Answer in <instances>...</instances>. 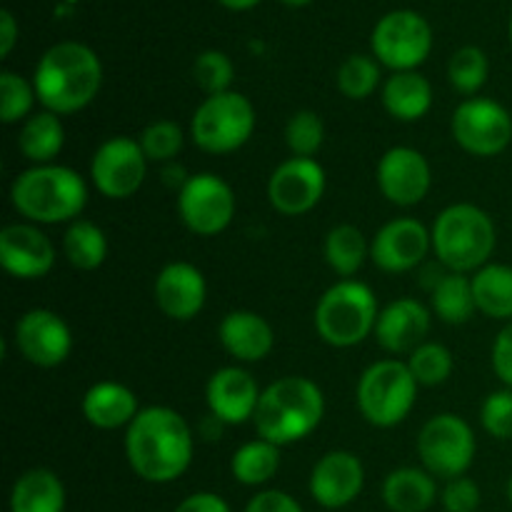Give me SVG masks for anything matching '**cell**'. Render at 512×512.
<instances>
[{
    "mask_svg": "<svg viewBox=\"0 0 512 512\" xmlns=\"http://www.w3.org/2000/svg\"><path fill=\"white\" fill-rule=\"evenodd\" d=\"M125 458L143 483L168 485L188 473L195 435L188 420L168 405H148L125 430Z\"/></svg>",
    "mask_w": 512,
    "mask_h": 512,
    "instance_id": "6da1fadb",
    "label": "cell"
},
{
    "mask_svg": "<svg viewBox=\"0 0 512 512\" xmlns=\"http://www.w3.org/2000/svg\"><path fill=\"white\" fill-rule=\"evenodd\" d=\"M35 93L43 110L75 115L88 108L103 88V63L93 48L78 40H63L43 53L33 73Z\"/></svg>",
    "mask_w": 512,
    "mask_h": 512,
    "instance_id": "7a4b0ae2",
    "label": "cell"
},
{
    "mask_svg": "<svg viewBox=\"0 0 512 512\" xmlns=\"http://www.w3.org/2000/svg\"><path fill=\"white\" fill-rule=\"evenodd\" d=\"M15 213L33 225L73 223L88 205V183L68 165H30L10 185Z\"/></svg>",
    "mask_w": 512,
    "mask_h": 512,
    "instance_id": "3957f363",
    "label": "cell"
},
{
    "mask_svg": "<svg viewBox=\"0 0 512 512\" xmlns=\"http://www.w3.org/2000/svg\"><path fill=\"white\" fill-rule=\"evenodd\" d=\"M325 418V395L305 375H285L263 388L253 425L258 438L278 448L300 443L320 428Z\"/></svg>",
    "mask_w": 512,
    "mask_h": 512,
    "instance_id": "277c9868",
    "label": "cell"
},
{
    "mask_svg": "<svg viewBox=\"0 0 512 512\" xmlns=\"http://www.w3.org/2000/svg\"><path fill=\"white\" fill-rule=\"evenodd\" d=\"M433 253L450 273L473 275L490 263L498 245L493 218L480 205L453 203L430 225Z\"/></svg>",
    "mask_w": 512,
    "mask_h": 512,
    "instance_id": "5b68a950",
    "label": "cell"
},
{
    "mask_svg": "<svg viewBox=\"0 0 512 512\" xmlns=\"http://www.w3.org/2000/svg\"><path fill=\"white\" fill-rule=\"evenodd\" d=\"M378 315V298L368 283L355 278L338 280L315 305V333L330 348L348 350L375 333Z\"/></svg>",
    "mask_w": 512,
    "mask_h": 512,
    "instance_id": "8992f818",
    "label": "cell"
},
{
    "mask_svg": "<svg viewBox=\"0 0 512 512\" xmlns=\"http://www.w3.org/2000/svg\"><path fill=\"white\" fill-rule=\"evenodd\" d=\"M418 380L410 373L408 363L398 358H385L363 370L355 388V403L365 423L388 430L408 420L418 400Z\"/></svg>",
    "mask_w": 512,
    "mask_h": 512,
    "instance_id": "52a82bcc",
    "label": "cell"
},
{
    "mask_svg": "<svg viewBox=\"0 0 512 512\" xmlns=\"http://www.w3.org/2000/svg\"><path fill=\"white\" fill-rule=\"evenodd\" d=\"M255 123V108L243 93L208 95L190 118V140L203 153L228 155L248 145Z\"/></svg>",
    "mask_w": 512,
    "mask_h": 512,
    "instance_id": "ba28073f",
    "label": "cell"
},
{
    "mask_svg": "<svg viewBox=\"0 0 512 512\" xmlns=\"http://www.w3.org/2000/svg\"><path fill=\"white\" fill-rule=\"evenodd\" d=\"M418 455L423 468L440 480H453L468 475L478 438L473 425L455 413H438L418 433Z\"/></svg>",
    "mask_w": 512,
    "mask_h": 512,
    "instance_id": "9c48e42d",
    "label": "cell"
},
{
    "mask_svg": "<svg viewBox=\"0 0 512 512\" xmlns=\"http://www.w3.org/2000/svg\"><path fill=\"white\" fill-rule=\"evenodd\" d=\"M370 45L383 68L393 73L418 70L433 50V28L415 10H393L378 20Z\"/></svg>",
    "mask_w": 512,
    "mask_h": 512,
    "instance_id": "30bf717a",
    "label": "cell"
},
{
    "mask_svg": "<svg viewBox=\"0 0 512 512\" xmlns=\"http://www.w3.org/2000/svg\"><path fill=\"white\" fill-rule=\"evenodd\" d=\"M453 140L475 158H495L512 143V115L493 98H465L450 118Z\"/></svg>",
    "mask_w": 512,
    "mask_h": 512,
    "instance_id": "8fae6325",
    "label": "cell"
},
{
    "mask_svg": "<svg viewBox=\"0 0 512 512\" xmlns=\"http://www.w3.org/2000/svg\"><path fill=\"white\" fill-rule=\"evenodd\" d=\"M238 200L225 178L215 173H195L178 190V218L190 233L213 238L233 223Z\"/></svg>",
    "mask_w": 512,
    "mask_h": 512,
    "instance_id": "7c38bea8",
    "label": "cell"
},
{
    "mask_svg": "<svg viewBox=\"0 0 512 512\" xmlns=\"http://www.w3.org/2000/svg\"><path fill=\"white\" fill-rule=\"evenodd\" d=\"M148 163L138 138L113 135L95 148L90 158V183L103 198H133L145 183Z\"/></svg>",
    "mask_w": 512,
    "mask_h": 512,
    "instance_id": "4fadbf2b",
    "label": "cell"
},
{
    "mask_svg": "<svg viewBox=\"0 0 512 512\" xmlns=\"http://www.w3.org/2000/svg\"><path fill=\"white\" fill-rule=\"evenodd\" d=\"M15 350L35 368H58L73 353V330L63 315L48 308H33L13 328Z\"/></svg>",
    "mask_w": 512,
    "mask_h": 512,
    "instance_id": "5bb4252c",
    "label": "cell"
},
{
    "mask_svg": "<svg viewBox=\"0 0 512 512\" xmlns=\"http://www.w3.org/2000/svg\"><path fill=\"white\" fill-rule=\"evenodd\" d=\"M328 175L315 158H288L270 173L268 200L280 215L298 218L323 200Z\"/></svg>",
    "mask_w": 512,
    "mask_h": 512,
    "instance_id": "9a60e30c",
    "label": "cell"
},
{
    "mask_svg": "<svg viewBox=\"0 0 512 512\" xmlns=\"http://www.w3.org/2000/svg\"><path fill=\"white\" fill-rule=\"evenodd\" d=\"M428 253H433V235L418 218L388 220L370 240V260L375 268L390 275L420 268Z\"/></svg>",
    "mask_w": 512,
    "mask_h": 512,
    "instance_id": "2e32d148",
    "label": "cell"
},
{
    "mask_svg": "<svg viewBox=\"0 0 512 512\" xmlns=\"http://www.w3.org/2000/svg\"><path fill=\"white\" fill-rule=\"evenodd\" d=\"M375 180L388 203L398 208H413L423 203L425 195L430 193L433 185V168L428 158L420 150L410 145H395L385 150L383 158L378 160Z\"/></svg>",
    "mask_w": 512,
    "mask_h": 512,
    "instance_id": "e0dca14e",
    "label": "cell"
},
{
    "mask_svg": "<svg viewBox=\"0 0 512 512\" xmlns=\"http://www.w3.org/2000/svg\"><path fill=\"white\" fill-rule=\"evenodd\" d=\"M365 488V465L350 450H330L310 470V498L323 510L338 512L353 505Z\"/></svg>",
    "mask_w": 512,
    "mask_h": 512,
    "instance_id": "ac0fdd59",
    "label": "cell"
},
{
    "mask_svg": "<svg viewBox=\"0 0 512 512\" xmlns=\"http://www.w3.org/2000/svg\"><path fill=\"white\" fill-rule=\"evenodd\" d=\"M153 298L165 318L188 323L198 318L208 303V280L198 265L175 260V263L163 265L155 275Z\"/></svg>",
    "mask_w": 512,
    "mask_h": 512,
    "instance_id": "d6986e66",
    "label": "cell"
},
{
    "mask_svg": "<svg viewBox=\"0 0 512 512\" xmlns=\"http://www.w3.org/2000/svg\"><path fill=\"white\" fill-rule=\"evenodd\" d=\"M55 245L40 225L8 223L0 230V265L18 280H40L55 268Z\"/></svg>",
    "mask_w": 512,
    "mask_h": 512,
    "instance_id": "ffe728a7",
    "label": "cell"
},
{
    "mask_svg": "<svg viewBox=\"0 0 512 512\" xmlns=\"http://www.w3.org/2000/svg\"><path fill=\"white\" fill-rule=\"evenodd\" d=\"M258 380L240 365H225L208 378L205 385V403L213 418L223 425H243L255 418L260 403Z\"/></svg>",
    "mask_w": 512,
    "mask_h": 512,
    "instance_id": "44dd1931",
    "label": "cell"
},
{
    "mask_svg": "<svg viewBox=\"0 0 512 512\" xmlns=\"http://www.w3.org/2000/svg\"><path fill=\"white\" fill-rule=\"evenodd\" d=\"M433 323V310L418 298H398L380 308L373 338L390 355L413 353L425 343Z\"/></svg>",
    "mask_w": 512,
    "mask_h": 512,
    "instance_id": "7402d4cb",
    "label": "cell"
},
{
    "mask_svg": "<svg viewBox=\"0 0 512 512\" xmlns=\"http://www.w3.org/2000/svg\"><path fill=\"white\" fill-rule=\"evenodd\" d=\"M218 340L238 363H260L275 348V330L255 310H230L218 325Z\"/></svg>",
    "mask_w": 512,
    "mask_h": 512,
    "instance_id": "603a6c76",
    "label": "cell"
},
{
    "mask_svg": "<svg viewBox=\"0 0 512 512\" xmlns=\"http://www.w3.org/2000/svg\"><path fill=\"white\" fill-rule=\"evenodd\" d=\"M83 418L93 425L95 430H128V425L138 418L140 408L138 395L128 385L118 380H100L93 383L83 395Z\"/></svg>",
    "mask_w": 512,
    "mask_h": 512,
    "instance_id": "cb8c5ba5",
    "label": "cell"
},
{
    "mask_svg": "<svg viewBox=\"0 0 512 512\" xmlns=\"http://www.w3.org/2000/svg\"><path fill=\"white\" fill-rule=\"evenodd\" d=\"M385 113L398 123H418L433 108V85L418 70L393 73L380 90Z\"/></svg>",
    "mask_w": 512,
    "mask_h": 512,
    "instance_id": "d4e9b609",
    "label": "cell"
},
{
    "mask_svg": "<svg viewBox=\"0 0 512 512\" xmlns=\"http://www.w3.org/2000/svg\"><path fill=\"white\" fill-rule=\"evenodd\" d=\"M68 493L58 473L50 468H30L18 475L10 488V512H65Z\"/></svg>",
    "mask_w": 512,
    "mask_h": 512,
    "instance_id": "484cf974",
    "label": "cell"
},
{
    "mask_svg": "<svg viewBox=\"0 0 512 512\" xmlns=\"http://www.w3.org/2000/svg\"><path fill=\"white\" fill-rule=\"evenodd\" d=\"M438 498V478L425 468H395L383 480V503L390 512H428Z\"/></svg>",
    "mask_w": 512,
    "mask_h": 512,
    "instance_id": "4316f807",
    "label": "cell"
},
{
    "mask_svg": "<svg viewBox=\"0 0 512 512\" xmlns=\"http://www.w3.org/2000/svg\"><path fill=\"white\" fill-rule=\"evenodd\" d=\"M65 145L63 118L50 110H38L30 115L18 133V150L33 165L55 163Z\"/></svg>",
    "mask_w": 512,
    "mask_h": 512,
    "instance_id": "83f0119b",
    "label": "cell"
},
{
    "mask_svg": "<svg viewBox=\"0 0 512 512\" xmlns=\"http://www.w3.org/2000/svg\"><path fill=\"white\" fill-rule=\"evenodd\" d=\"M478 313L485 318L512 323V265L488 263L470 275Z\"/></svg>",
    "mask_w": 512,
    "mask_h": 512,
    "instance_id": "f1b7e54d",
    "label": "cell"
},
{
    "mask_svg": "<svg viewBox=\"0 0 512 512\" xmlns=\"http://www.w3.org/2000/svg\"><path fill=\"white\" fill-rule=\"evenodd\" d=\"M430 310L445 325L470 323V318L478 313L470 275L450 273V270L440 275L433 283V290H430Z\"/></svg>",
    "mask_w": 512,
    "mask_h": 512,
    "instance_id": "f546056e",
    "label": "cell"
},
{
    "mask_svg": "<svg viewBox=\"0 0 512 512\" xmlns=\"http://www.w3.org/2000/svg\"><path fill=\"white\" fill-rule=\"evenodd\" d=\"M323 253L330 270L340 275V280H348L363 270L365 260L370 258V243L363 230L350 223H340L325 235Z\"/></svg>",
    "mask_w": 512,
    "mask_h": 512,
    "instance_id": "4dcf8cb0",
    "label": "cell"
},
{
    "mask_svg": "<svg viewBox=\"0 0 512 512\" xmlns=\"http://www.w3.org/2000/svg\"><path fill=\"white\" fill-rule=\"evenodd\" d=\"M280 470V448L270 440H250L243 443L230 458V473L235 483L245 488H263L278 475Z\"/></svg>",
    "mask_w": 512,
    "mask_h": 512,
    "instance_id": "1f68e13d",
    "label": "cell"
},
{
    "mask_svg": "<svg viewBox=\"0 0 512 512\" xmlns=\"http://www.w3.org/2000/svg\"><path fill=\"white\" fill-rule=\"evenodd\" d=\"M63 255L75 270H85V273L98 270L108 258L105 230L93 220H73L63 233Z\"/></svg>",
    "mask_w": 512,
    "mask_h": 512,
    "instance_id": "d6a6232c",
    "label": "cell"
},
{
    "mask_svg": "<svg viewBox=\"0 0 512 512\" xmlns=\"http://www.w3.org/2000/svg\"><path fill=\"white\" fill-rule=\"evenodd\" d=\"M408 368L413 378L418 380L420 388H438L448 383V378L455 370L453 353L443 343L425 340L420 348H415L408 358Z\"/></svg>",
    "mask_w": 512,
    "mask_h": 512,
    "instance_id": "836d02e7",
    "label": "cell"
},
{
    "mask_svg": "<svg viewBox=\"0 0 512 512\" xmlns=\"http://www.w3.org/2000/svg\"><path fill=\"white\" fill-rule=\"evenodd\" d=\"M338 90L348 100H365L380 88V63L373 55L355 53L340 63L338 68Z\"/></svg>",
    "mask_w": 512,
    "mask_h": 512,
    "instance_id": "e575fe53",
    "label": "cell"
},
{
    "mask_svg": "<svg viewBox=\"0 0 512 512\" xmlns=\"http://www.w3.org/2000/svg\"><path fill=\"white\" fill-rule=\"evenodd\" d=\"M490 63L488 55L475 45H465V48L455 50L453 58L448 63V80L460 95L475 98L485 83H488Z\"/></svg>",
    "mask_w": 512,
    "mask_h": 512,
    "instance_id": "d590c367",
    "label": "cell"
},
{
    "mask_svg": "<svg viewBox=\"0 0 512 512\" xmlns=\"http://www.w3.org/2000/svg\"><path fill=\"white\" fill-rule=\"evenodd\" d=\"M35 100L38 93L33 80H25L13 70L0 73V120L5 125H23L33 115Z\"/></svg>",
    "mask_w": 512,
    "mask_h": 512,
    "instance_id": "8d00e7d4",
    "label": "cell"
},
{
    "mask_svg": "<svg viewBox=\"0 0 512 512\" xmlns=\"http://www.w3.org/2000/svg\"><path fill=\"white\" fill-rule=\"evenodd\" d=\"M138 140L145 158H148L150 163L168 165L175 163V158H178L180 150H183L185 130L180 128V123H175V120L160 118L145 125Z\"/></svg>",
    "mask_w": 512,
    "mask_h": 512,
    "instance_id": "74e56055",
    "label": "cell"
},
{
    "mask_svg": "<svg viewBox=\"0 0 512 512\" xmlns=\"http://www.w3.org/2000/svg\"><path fill=\"white\" fill-rule=\"evenodd\" d=\"M325 143V123L315 110H298L285 123V145L295 158H315Z\"/></svg>",
    "mask_w": 512,
    "mask_h": 512,
    "instance_id": "f35d334b",
    "label": "cell"
},
{
    "mask_svg": "<svg viewBox=\"0 0 512 512\" xmlns=\"http://www.w3.org/2000/svg\"><path fill=\"white\" fill-rule=\"evenodd\" d=\"M193 78L195 85L205 93V98H208V95L228 93L235 78V65L233 60L225 53H220V50H205V53H200L198 58H195Z\"/></svg>",
    "mask_w": 512,
    "mask_h": 512,
    "instance_id": "ab89813d",
    "label": "cell"
},
{
    "mask_svg": "<svg viewBox=\"0 0 512 512\" xmlns=\"http://www.w3.org/2000/svg\"><path fill=\"white\" fill-rule=\"evenodd\" d=\"M480 425L495 440H512V388L493 390L480 405Z\"/></svg>",
    "mask_w": 512,
    "mask_h": 512,
    "instance_id": "60d3db41",
    "label": "cell"
},
{
    "mask_svg": "<svg viewBox=\"0 0 512 512\" xmlns=\"http://www.w3.org/2000/svg\"><path fill=\"white\" fill-rule=\"evenodd\" d=\"M480 500H483L480 485L468 475L445 480L443 490H440V503L445 512H475L480 508Z\"/></svg>",
    "mask_w": 512,
    "mask_h": 512,
    "instance_id": "b9f144b4",
    "label": "cell"
},
{
    "mask_svg": "<svg viewBox=\"0 0 512 512\" xmlns=\"http://www.w3.org/2000/svg\"><path fill=\"white\" fill-rule=\"evenodd\" d=\"M493 373L498 375L505 388H512V323H505L495 335L493 350H490Z\"/></svg>",
    "mask_w": 512,
    "mask_h": 512,
    "instance_id": "7bdbcfd3",
    "label": "cell"
},
{
    "mask_svg": "<svg viewBox=\"0 0 512 512\" xmlns=\"http://www.w3.org/2000/svg\"><path fill=\"white\" fill-rule=\"evenodd\" d=\"M243 512H305L298 500L283 490H260L248 500Z\"/></svg>",
    "mask_w": 512,
    "mask_h": 512,
    "instance_id": "ee69618b",
    "label": "cell"
},
{
    "mask_svg": "<svg viewBox=\"0 0 512 512\" xmlns=\"http://www.w3.org/2000/svg\"><path fill=\"white\" fill-rule=\"evenodd\" d=\"M173 512H233V508H230L228 500L220 498L218 493L200 490V493H193L188 495V498L180 500Z\"/></svg>",
    "mask_w": 512,
    "mask_h": 512,
    "instance_id": "f6af8a7d",
    "label": "cell"
},
{
    "mask_svg": "<svg viewBox=\"0 0 512 512\" xmlns=\"http://www.w3.org/2000/svg\"><path fill=\"white\" fill-rule=\"evenodd\" d=\"M18 40V23H15L10 10H0V55L8 58Z\"/></svg>",
    "mask_w": 512,
    "mask_h": 512,
    "instance_id": "bcb514c9",
    "label": "cell"
},
{
    "mask_svg": "<svg viewBox=\"0 0 512 512\" xmlns=\"http://www.w3.org/2000/svg\"><path fill=\"white\" fill-rule=\"evenodd\" d=\"M218 3L225 5V8H230V10H250V8H255L260 0H218Z\"/></svg>",
    "mask_w": 512,
    "mask_h": 512,
    "instance_id": "7dc6e473",
    "label": "cell"
},
{
    "mask_svg": "<svg viewBox=\"0 0 512 512\" xmlns=\"http://www.w3.org/2000/svg\"><path fill=\"white\" fill-rule=\"evenodd\" d=\"M283 5H288V8H303V5H310L313 0H280Z\"/></svg>",
    "mask_w": 512,
    "mask_h": 512,
    "instance_id": "c3c4849f",
    "label": "cell"
},
{
    "mask_svg": "<svg viewBox=\"0 0 512 512\" xmlns=\"http://www.w3.org/2000/svg\"><path fill=\"white\" fill-rule=\"evenodd\" d=\"M505 495H508V503L512 505V475L508 478V485H505Z\"/></svg>",
    "mask_w": 512,
    "mask_h": 512,
    "instance_id": "681fc988",
    "label": "cell"
},
{
    "mask_svg": "<svg viewBox=\"0 0 512 512\" xmlns=\"http://www.w3.org/2000/svg\"><path fill=\"white\" fill-rule=\"evenodd\" d=\"M508 33H510V43H512V18H510V28H508Z\"/></svg>",
    "mask_w": 512,
    "mask_h": 512,
    "instance_id": "f907efd6",
    "label": "cell"
},
{
    "mask_svg": "<svg viewBox=\"0 0 512 512\" xmlns=\"http://www.w3.org/2000/svg\"><path fill=\"white\" fill-rule=\"evenodd\" d=\"M325 512H330V510H325Z\"/></svg>",
    "mask_w": 512,
    "mask_h": 512,
    "instance_id": "816d5d0a",
    "label": "cell"
}]
</instances>
